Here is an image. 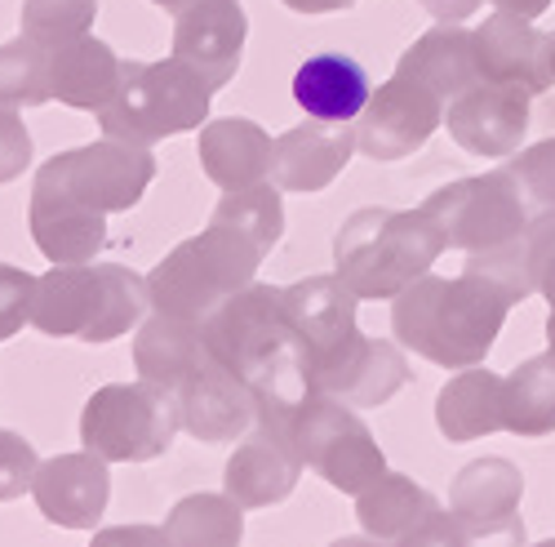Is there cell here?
<instances>
[{
    "label": "cell",
    "instance_id": "6da1fadb",
    "mask_svg": "<svg viewBox=\"0 0 555 547\" xmlns=\"http://www.w3.org/2000/svg\"><path fill=\"white\" fill-rule=\"evenodd\" d=\"M506 311L512 303L472 271H457V277L423 271L391 298V330L400 347L418 352L440 370H467V365L489 360L506 326Z\"/></svg>",
    "mask_w": 555,
    "mask_h": 547
},
{
    "label": "cell",
    "instance_id": "7a4b0ae2",
    "mask_svg": "<svg viewBox=\"0 0 555 547\" xmlns=\"http://www.w3.org/2000/svg\"><path fill=\"white\" fill-rule=\"evenodd\" d=\"M205 347L241 383H249L258 400L294 405L307 396V347L285 321L281 290L254 281L218 303L205 316Z\"/></svg>",
    "mask_w": 555,
    "mask_h": 547
},
{
    "label": "cell",
    "instance_id": "3957f363",
    "mask_svg": "<svg viewBox=\"0 0 555 547\" xmlns=\"http://www.w3.org/2000/svg\"><path fill=\"white\" fill-rule=\"evenodd\" d=\"M152 311L147 277L120 263H54L36 277L31 330L44 339L112 343L143 326Z\"/></svg>",
    "mask_w": 555,
    "mask_h": 547
},
{
    "label": "cell",
    "instance_id": "277c9868",
    "mask_svg": "<svg viewBox=\"0 0 555 547\" xmlns=\"http://www.w3.org/2000/svg\"><path fill=\"white\" fill-rule=\"evenodd\" d=\"M444 254L427 209H356L334 237V271L356 298H396Z\"/></svg>",
    "mask_w": 555,
    "mask_h": 547
},
{
    "label": "cell",
    "instance_id": "5b68a950",
    "mask_svg": "<svg viewBox=\"0 0 555 547\" xmlns=\"http://www.w3.org/2000/svg\"><path fill=\"white\" fill-rule=\"evenodd\" d=\"M258 419L281 428L289 449L298 454V463L343 494H360L369 481H378L387 472V454L374 441V432L356 419L351 405L334 396L307 392L294 405L258 400Z\"/></svg>",
    "mask_w": 555,
    "mask_h": 547
},
{
    "label": "cell",
    "instance_id": "8992f818",
    "mask_svg": "<svg viewBox=\"0 0 555 547\" xmlns=\"http://www.w3.org/2000/svg\"><path fill=\"white\" fill-rule=\"evenodd\" d=\"M262 258L267 254L249 237H241L236 227L209 222L201 237L173 245L147 271L152 311H169V316H182V321H205L218 303L254 285Z\"/></svg>",
    "mask_w": 555,
    "mask_h": 547
},
{
    "label": "cell",
    "instance_id": "52a82bcc",
    "mask_svg": "<svg viewBox=\"0 0 555 547\" xmlns=\"http://www.w3.org/2000/svg\"><path fill=\"white\" fill-rule=\"evenodd\" d=\"M209 99L214 89L173 54L160 63H120V85L99 112V125L107 139L152 148L173 133L201 129L209 120Z\"/></svg>",
    "mask_w": 555,
    "mask_h": 547
},
{
    "label": "cell",
    "instance_id": "ba28073f",
    "mask_svg": "<svg viewBox=\"0 0 555 547\" xmlns=\"http://www.w3.org/2000/svg\"><path fill=\"white\" fill-rule=\"evenodd\" d=\"M182 432L178 392L160 383H107L80 409V445L107 463H152Z\"/></svg>",
    "mask_w": 555,
    "mask_h": 547
},
{
    "label": "cell",
    "instance_id": "9c48e42d",
    "mask_svg": "<svg viewBox=\"0 0 555 547\" xmlns=\"http://www.w3.org/2000/svg\"><path fill=\"white\" fill-rule=\"evenodd\" d=\"M423 209L440 227L444 250H462V254L516 241L529 227V201L520 192L512 165L476 174V178H457L449 188L431 192Z\"/></svg>",
    "mask_w": 555,
    "mask_h": 547
},
{
    "label": "cell",
    "instance_id": "30bf717a",
    "mask_svg": "<svg viewBox=\"0 0 555 547\" xmlns=\"http://www.w3.org/2000/svg\"><path fill=\"white\" fill-rule=\"evenodd\" d=\"M156 178V156L143 143H125V139H103L85 143L72 152L50 156L36 169V182L67 192L72 201L103 209V214H125L143 201V192Z\"/></svg>",
    "mask_w": 555,
    "mask_h": 547
},
{
    "label": "cell",
    "instance_id": "8fae6325",
    "mask_svg": "<svg viewBox=\"0 0 555 547\" xmlns=\"http://www.w3.org/2000/svg\"><path fill=\"white\" fill-rule=\"evenodd\" d=\"M444 125V99L427 85L396 72L387 85L369 94L364 112L356 116V152L369 161H404Z\"/></svg>",
    "mask_w": 555,
    "mask_h": 547
},
{
    "label": "cell",
    "instance_id": "7c38bea8",
    "mask_svg": "<svg viewBox=\"0 0 555 547\" xmlns=\"http://www.w3.org/2000/svg\"><path fill=\"white\" fill-rule=\"evenodd\" d=\"M409 383V360L396 343L351 334L334 352L307 360V392L334 396L351 409H378Z\"/></svg>",
    "mask_w": 555,
    "mask_h": 547
},
{
    "label": "cell",
    "instance_id": "4fadbf2b",
    "mask_svg": "<svg viewBox=\"0 0 555 547\" xmlns=\"http://www.w3.org/2000/svg\"><path fill=\"white\" fill-rule=\"evenodd\" d=\"M529 103H533V94L520 85L476 80L472 89H462L457 99L444 103V125L462 152L502 161V156H516L525 143Z\"/></svg>",
    "mask_w": 555,
    "mask_h": 547
},
{
    "label": "cell",
    "instance_id": "5bb4252c",
    "mask_svg": "<svg viewBox=\"0 0 555 547\" xmlns=\"http://www.w3.org/2000/svg\"><path fill=\"white\" fill-rule=\"evenodd\" d=\"M249 18L241 0H201V5L173 14V59L188 63L209 89L231 85L245 54Z\"/></svg>",
    "mask_w": 555,
    "mask_h": 547
},
{
    "label": "cell",
    "instance_id": "9a60e30c",
    "mask_svg": "<svg viewBox=\"0 0 555 547\" xmlns=\"http://www.w3.org/2000/svg\"><path fill=\"white\" fill-rule=\"evenodd\" d=\"M31 498L44 521H54L63 530H94L112 504V472L107 459L89 449L76 454H54L36 468Z\"/></svg>",
    "mask_w": 555,
    "mask_h": 547
},
{
    "label": "cell",
    "instance_id": "2e32d148",
    "mask_svg": "<svg viewBox=\"0 0 555 547\" xmlns=\"http://www.w3.org/2000/svg\"><path fill=\"white\" fill-rule=\"evenodd\" d=\"M356 156V120H315L271 139V182L281 192H325Z\"/></svg>",
    "mask_w": 555,
    "mask_h": 547
},
{
    "label": "cell",
    "instance_id": "e0dca14e",
    "mask_svg": "<svg viewBox=\"0 0 555 547\" xmlns=\"http://www.w3.org/2000/svg\"><path fill=\"white\" fill-rule=\"evenodd\" d=\"M298 476H302V463L289 449L285 432L267 419H254V428L241 436L236 454H231L222 468V489L236 498L245 512L275 508L298 489Z\"/></svg>",
    "mask_w": 555,
    "mask_h": 547
},
{
    "label": "cell",
    "instance_id": "ac0fdd59",
    "mask_svg": "<svg viewBox=\"0 0 555 547\" xmlns=\"http://www.w3.org/2000/svg\"><path fill=\"white\" fill-rule=\"evenodd\" d=\"M476 63H480V80L520 85L529 94H546L555 85L551 31H538L533 18H520V14L498 10L476 27Z\"/></svg>",
    "mask_w": 555,
    "mask_h": 547
},
{
    "label": "cell",
    "instance_id": "d6986e66",
    "mask_svg": "<svg viewBox=\"0 0 555 547\" xmlns=\"http://www.w3.org/2000/svg\"><path fill=\"white\" fill-rule=\"evenodd\" d=\"M178 415H182V432H192L196 441H209V445H222V441H241L254 428L258 396L227 365L209 360L205 370H196L178 387Z\"/></svg>",
    "mask_w": 555,
    "mask_h": 547
},
{
    "label": "cell",
    "instance_id": "ffe728a7",
    "mask_svg": "<svg viewBox=\"0 0 555 547\" xmlns=\"http://www.w3.org/2000/svg\"><path fill=\"white\" fill-rule=\"evenodd\" d=\"M27 227L36 250L50 263H94V254L107 245V214L72 201L50 182H31Z\"/></svg>",
    "mask_w": 555,
    "mask_h": 547
},
{
    "label": "cell",
    "instance_id": "44dd1931",
    "mask_svg": "<svg viewBox=\"0 0 555 547\" xmlns=\"http://www.w3.org/2000/svg\"><path fill=\"white\" fill-rule=\"evenodd\" d=\"M281 307H285V321L294 326V334L307 347V360L334 352L343 339H351L360 330L356 326L360 298H356V290L338 277V271H325V277H307V281L285 285L281 290Z\"/></svg>",
    "mask_w": 555,
    "mask_h": 547
},
{
    "label": "cell",
    "instance_id": "7402d4cb",
    "mask_svg": "<svg viewBox=\"0 0 555 547\" xmlns=\"http://www.w3.org/2000/svg\"><path fill=\"white\" fill-rule=\"evenodd\" d=\"M209 360L214 356L205 347V321H182V316H169V311H152L133 330V370L147 383L178 392Z\"/></svg>",
    "mask_w": 555,
    "mask_h": 547
},
{
    "label": "cell",
    "instance_id": "603a6c76",
    "mask_svg": "<svg viewBox=\"0 0 555 547\" xmlns=\"http://www.w3.org/2000/svg\"><path fill=\"white\" fill-rule=\"evenodd\" d=\"M201 169L222 192H241L271 178V133L245 116H218L201 125Z\"/></svg>",
    "mask_w": 555,
    "mask_h": 547
},
{
    "label": "cell",
    "instance_id": "cb8c5ba5",
    "mask_svg": "<svg viewBox=\"0 0 555 547\" xmlns=\"http://www.w3.org/2000/svg\"><path fill=\"white\" fill-rule=\"evenodd\" d=\"M396 72L413 76L418 85H427L431 94H440L449 103V99L462 94V89H472L480 80L476 31H467L462 23H436L431 31H423L400 54V67Z\"/></svg>",
    "mask_w": 555,
    "mask_h": 547
},
{
    "label": "cell",
    "instance_id": "d4e9b609",
    "mask_svg": "<svg viewBox=\"0 0 555 547\" xmlns=\"http://www.w3.org/2000/svg\"><path fill=\"white\" fill-rule=\"evenodd\" d=\"M120 63L99 36H76L50 50V94L76 112H103L120 85Z\"/></svg>",
    "mask_w": 555,
    "mask_h": 547
},
{
    "label": "cell",
    "instance_id": "484cf974",
    "mask_svg": "<svg viewBox=\"0 0 555 547\" xmlns=\"http://www.w3.org/2000/svg\"><path fill=\"white\" fill-rule=\"evenodd\" d=\"M436 428L453 445L502 432V374H493L489 365L457 370L436 396Z\"/></svg>",
    "mask_w": 555,
    "mask_h": 547
},
{
    "label": "cell",
    "instance_id": "4316f807",
    "mask_svg": "<svg viewBox=\"0 0 555 547\" xmlns=\"http://www.w3.org/2000/svg\"><path fill=\"white\" fill-rule=\"evenodd\" d=\"M520 498H525V472L512 459H472L449 485V512L462 525H498L520 517Z\"/></svg>",
    "mask_w": 555,
    "mask_h": 547
},
{
    "label": "cell",
    "instance_id": "83f0119b",
    "mask_svg": "<svg viewBox=\"0 0 555 547\" xmlns=\"http://www.w3.org/2000/svg\"><path fill=\"white\" fill-rule=\"evenodd\" d=\"M374 94L351 54H315L294 72V103L315 120H356Z\"/></svg>",
    "mask_w": 555,
    "mask_h": 547
},
{
    "label": "cell",
    "instance_id": "f1b7e54d",
    "mask_svg": "<svg viewBox=\"0 0 555 547\" xmlns=\"http://www.w3.org/2000/svg\"><path fill=\"white\" fill-rule=\"evenodd\" d=\"M440 504L404 472H383L378 481H369L356 494V521L369 538H383L396 543L404 530H413L427 512H436Z\"/></svg>",
    "mask_w": 555,
    "mask_h": 547
},
{
    "label": "cell",
    "instance_id": "f546056e",
    "mask_svg": "<svg viewBox=\"0 0 555 547\" xmlns=\"http://www.w3.org/2000/svg\"><path fill=\"white\" fill-rule=\"evenodd\" d=\"M502 432L551 436L555 432V360L551 352L520 360L502 374Z\"/></svg>",
    "mask_w": 555,
    "mask_h": 547
},
{
    "label": "cell",
    "instance_id": "4dcf8cb0",
    "mask_svg": "<svg viewBox=\"0 0 555 547\" xmlns=\"http://www.w3.org/2000/svg\"><path fill=\"white\" fill-rule=\"evenodd\" d=\"M165 534L173 547H241L245 538V508L222 494H188L165 517Z\"/></svg>",
    "mask_w": 555,
    "mask_h": 547
},
{
    "label": "cell",
    "instance_id": "1f68e13d",
    "mask_svg": "<svg viewBox=\"0 0 555 547\" xmlns=\"http://www.w3.org/2000/svg\"><path fill=\"white\" fill-rule=\"evenodd\" d=\"M209 222H227L236 227L241 237H249L262 254H271L285 237V201H281V188L267 178V182H254V188H241V192H222V201L214 205V218Z\"/></svg>",
    "mask_w": 555,
    "mask_h": 547
},
{
    "label": "cell",
    "instance_id": "d6a6232c",
    "mask_svg": "<svg viewBox=\"0 0 555 547\" xmlns=\"http://www.w3.org/2000/svg\"><path fill=\"white\" fill-rule=\"evenodd\" d=\"M50 50L18 36L0 44V107H40L50 103Z\"/></svg>",
    "mask_w": 555,
    "mask_h": 547
},
{
    "label": "cell",
    "instance_id": "836d02e7",
    "mask_svg": "<svg viewBox=\"0 0 555 547\" xmlns=\"http://www.w3.org/2000/svg\"><path fill=\"white\" fill-rule=\"evenodd\" d=\"M462 271L480 277L489 290H498L506 303H525L529 294H538V281H533V258H529V245L525 237L516 241H502V245H489V250H472Z\"/></svg>",
    "mask_w": 555,
    "mask_h": 547
},
{
    "label": "cell",
    "instance_id": "e575fe53",
    "mask_svg": "<svg viewBox=\"0 0 555 547\" xmlns=\"http://www.w3.org/2000/svg\"><path fill=\"white\" fill-rule=\"evenodd\" d=\"M99 18V0H23V36L36 40L40 50H59V44L89 36Z\"/></svg>",
    "mask_w": 555,
    "mask_h": 547
},
{
    "label": "cell",
    "instance_id": "d590c367",
    "mask_svg": "<svg viewBox=\"0 0 555 547\" xmlns=\"http://www.w3.org/2000/svg\"><path fill=\"white\" fill-rule=\"evenodd\" d=\"M512 174L520 182L529 209H555V139H542V143L525 148L512 161Z\"/></svg>",
    "mask_w": 555,
    "mask_h": 547
},
{
    "label": "cell",
    "instance_id": "8d00e7d4",
    "mask_svg": "<svg viewBox=\"0 0 555 547\" xmlns=\"http://www.w3.org/2000/svg\"><path fill=\"white\" fill-rule=\"evenodd\" d=\"M31 303H36V277L14 263H0V343L31 326Z\"/></svg>",
    "mask_w": 555,
    "mask_h": 547
},
{
    "label": "cell",
    "instance_id": "74e56055",
    "mask_svg": "<svg viewBox=\"0 0 555 547\" xmlns=\"http://www.w3.org/2000/svg\"><path fill=\"white\" fill-rule=\"evenodd\" d=\"M40 468V454L31 449V441H23L18 432H0V504H14V498L31 494Z\"/></svg>",
    "mask_w": 555,
    "mask_h": 547
},
{
    "label": "cell",
    "instance_id": "f35d334b",
    "mask_svg": "<svg viewBox=\"0 0 555 547\" xmlns=\"http://www.w3.org/2000/svg\"><path fill=\"white\" fill-rule=\"evenodd\" d=\"M525 245H529V258H533L538 294L555 307V209H538V214H529Z\"/></svg>",
    "mask_w": 555,
    "mask_h": 547
},
{
    "label": "cell",
    "instance_id": "ab89813d",
    "mask_svg": "<svg viewBox=\"0 0 555 547\" xmlns=\"http://www.w3.org/2000/svg\"><path fill=\"white\" fill-rule=\"evenodd\" d=\"M27 165H31V133L18 107H0V188L23 178Z\"/></svg>",
    "mask_w": 555,
    "mask_h": 547
},
{
    "label": "cell",
    "instance_id": "60d3db41",
    "mask_svg": "<svg viewBox=\"0 0 555 547\" xmlns=\"http://www.w3.org/2000/svg\"><path fill=\"white\" fill-rule=\"evenodd\" d=\"M391 547H472V538H467V525H462L449 508H436L413 530H404Z\"/></svg>",
    "mask_w": 555,
    "mask_h": 547
},
{
    "label": "cell",
    "instance_id": "b9f144b4",
    "mask_svg": "<svg viewBox=\"0 0 555 547\" xmlns=\"http://www.w3.org/2000/svg\"><path fill=\"white\" fill-rule=\"evenodd\" d=\"M89 547H173V538L165 534V525H107L94 530Z\"/></svg>",
    "mask_w": 555,
    "mask_h": 547
},
{
    "label": "cell",
    "instance_id": "7bdbcfd3",
    "mask_svg": "<svg viewBox=\"0 0 555 547\" xmlns=\"http://www.w3.org/2000/svg\"><path fill=\"white\" fill-rule=\"evenodd\" d=\"M472 547H525V517L498 521V525H467Z\"/></svg>",
    "mask_w": 555,
    "mask_h": 547
},
{
    "label": "cell",
    "instance_id": "ee69618b",
    "mask_svg": "<svg viewBox=\"0 0 555 547\" xmlns=\"http://www.w3.org/2000/svg\"><path fill=\"white\" fill-rule=\"evenodd\" d=\"M418 5L436 18V23H467L485 0H418Z\"/></svg>",
    "mask_w": 555,
    "mask_h": 547
},
{
    "label": "cell",
    "instance_id": "f6af8a7d",
    "mask_svg": "<svg viewBox=\"0 0 555 547\" xmlns=\"http://www.w3.org/2000/svg\"><path fill=\"white\" fill-rule=\"evenodd\" d=\"M281 5H289L294 14H338V10H351L356 0H281Z\"/></svg>",
    "mask_w": 555,
    "mask_h": 547
},
{
    "label": "cell",
    "instance_id": "bcb514c9",
    "mask_svg": "<svg viewBox=\"0 0 555 547\" xmlns=\"http://www.w3.org/2000/svg\"><path fill=\"white\" fill-rule=\"evenodd\" d=\"M502 14H520V18H542L555 0H493Z\"/></svg>",
    "mask_w": 555,
    "mask_h": 547
},
{
    "label": "cell",
    "instance_id": "7dc6e473",
    "mask_svg": "<svg viewBox=\"0 0 555 547\" xmlns=\"http://www.w3.org/2000/svg\"><path fill=\"white\" fill-rule=\"evenodd\" d=\"M330 547H391V543H383V538H338V543H330Z\"/></svg>",
    "mask_w": 555,
    "mask_h": 547
},
{
    "label": "cell",
    "instance_id": "c3c4849f",
    "mask_svg": "<svg viewBox=\"0 0 555 547\" xmlns=\"http://www.w3.org/2000/svg\"><path fill=\"white\" fill-rule=\"evenodd\" d=\"M152 5H160V10H169V14H182V10L201 5V0H152Z\"/></svg>",
    "mask_w": 555,
    "mask_h": 547
},
{
    "label": "cell",
    "instance_id": "681fc988",
    "mask_svg": "<svg viewBox=\"0 0 555 547\" xmlns=\"http://www.w3.org/2000/svg\"><path fill=\"white\" fill-rule=\"evenodd\" d=\"M546 352H551V360H555V307H551V316H546Z\"/></svg>",
    "mask_w": 555,
    "mask_h": 547
},
{
    "label": "cell",
    "instance_id": "f907efd6",
    "mask_svg": "<svg viewBox=\"0 0 555 547\" xmlns=\"http://www.w3.org/2000/svg\"><path fill=\"white\" fill-rule=\"evenodd\" d=\"M551 72H555V31H551Z\"/></svg>",
    "mask_w": 555,
    "mask_h": 547
},
{
    "label": "cell",
    "instance_id": "816d5d0a",
    "mask_svg": "<svg viewBox=\"0 0 555 547\" xmlns=\"http://www.w3.org/2000/svg\"><path fill=\"white\" fill-rule=\"evenodd\" d=\"M533 547H555V538H542V543H533Z\"/></svg>",
    "mask_w": 555,
    "mask_h": 547
}]
</instances>
